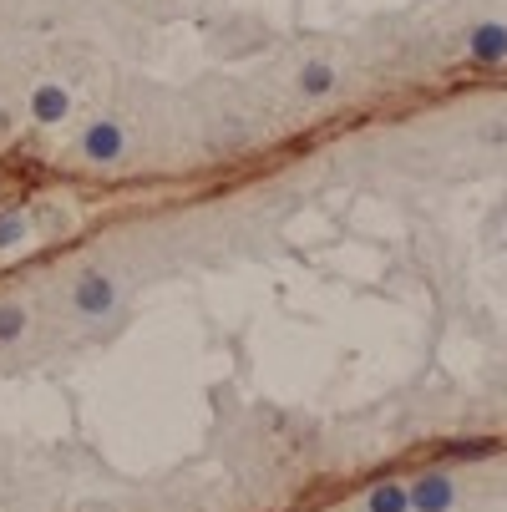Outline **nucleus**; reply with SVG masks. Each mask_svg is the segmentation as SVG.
I'll list each match as a JSON object with an SVG mask.
<instances>
[{
    "instance_id": "obj_1",
    "label": "nucleus",
    "mask_w": 507,
    "mask_h": 512,
    "mask_svg": "<svg viewBox=\"0 0 507 512\" xmlns=\"http://www.w3.org/2000/svg\"><path fill=\"white\" fill-rule=\"evenodd\" d=\"M411 502H416L421 512H447V507H452V482H447V477H426V482H416Z\"/></svg>"
},
{
    "instance_id": "obj_2",
    "label": "nucleus",
    "mask_w": 507,
    "mask_h": 512,
    "mask_svg": "<svg viewBox=\"0 0 507 512\" xmlns=\"http://www.w3.org/2000/svg\"><path fill=\"white\" fill-rule=\"evenodd\" d=\"M77 310H87V315L112 310V284H107V279H97V274H87V279L77 284Z\"/></svg>"
},
{
    "instance_id": "obj_3",
    "label": "nucleus",
    "mask_w": 507,
    "mask_h": 512,
    "mask_svg": "<svg viewBox=\"0 0 507 512\" xmlns=\"http://www.w3.org/2000/svg\"><path fill=\"white\" fill-rule=\"evenodd\" d=\"M87 153H92L97 163H107V158H117V153H122V132H117L112 122H102V127H92V132H87Z\"/></svg>"
},
{
    "instance_id": "obj_4",
    "label": "nucleus",
    "mask_w": 507,
    "mask_h": 512,
    "mask_svg": "<svg viewBox=\"0 0 507 512\" xmlns=\"http://www.w3.org/2000/svg\"><path fill=\"white\" fill-rule=\"evenodd\" d=\"M472 56H477V61H502V56H507V31H502V26H482V31L472 36Z\"/></svg>"
},
{
    "instance_id": "obj_5",
    "label": "nucleus",
    "mask_w": 507,
    "mask_h": 512,
    "mask_svg": "<svg viewBox=\"0 0 507 512\" xmlns=\"http://www.w3.org/2000/svg\"><path fill=\"white\" fill-rule=\"evenodd\" d=\"M31 107H36L41 122H61V117H66V92H61V87H41Z\"/></svg>"
},
{
    "instance_id": "obj_6",
    "label": "nucleus",
    "mask_w": 507,
    "mask_h": 512,
    "mask_svg": "<svg viewBox=\"0 0 507 512\" xmlns=\"http://www.w3.org/2000/svg\"><path fill=\"white\" fill-rule=\"evenodd\" d=\"M406 502H411L406 487H391V482L371 492V512H406Z\"/></svg>"
},
{
    "instance_id": "obj_7",
    "label": "nucleus",
    "mask_w": 507,
    "mask_h": 512,
    "mask_svg": "<svg viewBox=\"0 0 507 512\" xmlns=\"http://www.w3.org/2000/svg\"><path fill=\"white\" fill-rule=\"evenodd\" d=\"M300 87H305L310 97L330 92V66H305V71H300Z\"/></svg>"
},
{
    "instance_id": "obj_8",
    "label": "nucleus",
    "mask_w": 507,
    "mask_h": 512,
    "mask_svg": "<svg viewBox=\"0 0 507 512\" xmlns=\"http://www.w3.org/2000/svg\"><path fill=\"white\" fill-rule=\"evenodd\" d=\"M26 330V315L16 305H0V340H16Z\"/></svg>"
},
{
    "instance_id": "obj_9",
    "label": "nucleus",
    "mask_w": 507,
    "mask_h": 512,
    "mask_svg": "<svg viewBox=\"0 0 507 512\" xmlns=\"http://www.w3.org/2000/svg\"><path fill=\"white\" fill-rule=\"evenodd\" d=\"M21 234H26V224H21V213H0V249H11V244H21Z\"/></svg>"
},
{
    "instance_id": "obj_10",
    "label": "nucleus",
    "mask_w": 507,
    "mask_h": 512,
    "mask_svg": "<svg viewBox=\"0 0 507 512\" xmlns=\"http://www.w3.org/2000/svg\"><path fill=\"white\" fill-rule=\"evenodd\" d=\"M487 452H492V442H462V447H452L457 462H467V457H487Z\"/></svg>"
}]
</instances>
